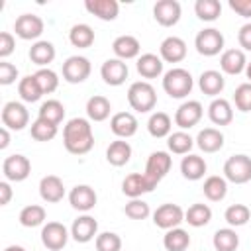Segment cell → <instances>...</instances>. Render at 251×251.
<instances>
[{"label": "cell", "mask_w": 251, "mask_h": 251, "mask_svg": "<svg viewBox=\"0 0 251 251\" xmlns=\"http://www.w3.org/2000/svg\"><path fill=\"white\" fill-rule=\"evenodd\" d=\"M63 145L73 155H86L94 147V133L90 120L71 118L63 127Z\"/></svg>", "instance_id": "6da1fadb"}, {"label": "cell", "mask_w": 251, "mask_h": 251, "mask_svg": "<svg viewBox=\"0 0 251 251\" xmlns=\"http://www.w3.org/2000/svg\"><path fill=\"white\" fill-rule=\"evenodd\" d=\"M194 78L192 75L182 67H173L163 75V90L171 98H186L192 92Z\"/></svg>", "instance_id": "7a4b0ae2"}, {"label": "cell", "mask_w": 251, "mask_h": 251, "mask_svg": "<svg viewBox=\"0 0 251 251\" xmlns=\"http://www.w3.org/2000/svg\"><path fill=\"white\" fill-rule=\"evenodd\" d=\"M127 102L131 110L139 114H147L157 106V92L151 82L147 80H135L127 88Z\"/></svg>", "instance_id": "3957f363"}, {"label": "cell", "mask_w": 251, "mask_h": 251, "mask_svg": "<svg viewBox=\"0 0 251 251\" xmlns=\"http://www.w3.org/2000/svg\"><path fill=\"white\" fill-rule=\"evenodd\" d=\"M224 178L233 184H245L251 180V157L249 155H231L224 163Z\"/></svg>", "instance_id": "277c9868"}, {"label": "cell", "mask_w": 251, "mask_h": 251, "mask_svg": "<svg viewBox=\"0 0 251 251\" xmlns=\"http://www.w3.org/2000/svg\"><path fill=\"white\" fill-rule=\"evenodd\" d=\"M224 43H226L224 35L216 27H204L194 37V47L204 57H214V55L224 53Z\"/></svg>", "instance_id": "5b68a950"}, {"label": "cell", "mask_w": 251, "mask_h": 251, "mask_svg": "<svg viewBox=\"0 0 251 251\" xmlns=\"http://www.w3.org/2000/svg\"><path fill=\"white\" fill-rule=\"evenodd\" d=\"M171 165H173V159H171V155L167 151H153L147 157L143 175L149 178V182L153 186H157L165 178V175L171 171Z\"/></svg>", "instance_id": "8992f818"}, {"label": "cell", "mask_w": 251, "mask_h": 251, "mask_svg": "<svg viewBox=\"0 0 251 251\" xmlns=\"http://www.w3.org/2000/svg\"><path fill=\"white\" fill-rule=\"evenodd\" d=\"M90 71H92V65L82 55H71L63 63V78L69 84H80V82H84L90 76Z\"/></svg>", "instance_id": "52a82bcc"}, {"label": "cell", "mask_w": 251, "mask_h": 251, "mask_svg": "<svg viewBox=\"0 0 251 251\" xmlns=\"http://www.w3.org/2000/svg\"><path fill=\"white\" fill-rule=\"evenodd\" d=\"M2 173H4V178L8 182H22L29 176L31 173V163L25 155L22 153H14V155H8L2 163Z\"/></svg>", "instance_id": "ba28073f"}, {"label": "cell", "mask_w": 251, "mask_h": 251, "mask_svg": "<svg viewBox=\"0 0 251 251\" xmlns=\"http://www.w3.org/2000/svg\"><path fill=\"white\" fill-rule=\"evenodd\" d=\"M45 24L37 14H22L14 22V31L20 39L25 41H39V35L43 33Z\"/></svg>", "instance_id": "9c48e42d"}, {"label": "cell", "mask_w": 251, "mask_h": 251, "mask_svg": "<svg viewBox=\"0 0 251 251\" xmlns=\"http://www.w3.org/2000/svg\"><path fill=\"white\" fill-rule=\"evenodd\" d=\"M0 118H2V126L8 127V129H14V131H22L29 124L27 108L22 102H16V100H10V102L4 104Z\"/></svg>", "instance_id": "30bf717a"}, {"label": "cell", "mask_w": 251, "mask_h": 251, "mask_svg": "<svg viewBox=\"0 0 251 251\" xmlns=\"http://www.w3.org/2000/svg\"><path fill=\"white\" fill-rule=\"evenodd\" d=\"M182 222H184V210L178 204L167 202V204H161L153 212V224L157 227L165 229V231H169L173 227H178Z\"/></svg>", "instance_id": "8fae6325"}, {"label": "cell", "mask_w": 251, "mask_h": 251, "mask_svg": "<svg viewBox=\"0 0 251 251\" xmlns=\"http://www.w3.org/2000/svg\"><path fill=\"white\" fill-rule=\"evenodd\" d=\"M71 237V229H67L61 222H47L41 227V243L49 251H61Z\"/></svg>", "instance_id": "7c38bea8"}, {"label": "cell", "mask_w": 251, "mask_h": 251, "mask_svg": "<svg viewBox=\"0 0 251 251\" xmlns=\"http://www.w3.org/2000/svg\"><path fill=\"white\" fill-rule=\"evenodd\" d=\"M204 116V108L198 100H186L182 102L176 112H175V124L184 131V129H190L194 127Z\"/></svg>", "instance_id": "4fadbf2b"}, {"label": "cell", "mask_w": 251, "mask_h": 251, "mask_svg": "<svg viewBox=\"0 0 251 251\" xmlns=\"http://www.w3.org/2000/svg\"><path fill=\"white\" fill-rule=\"evenodd\" d=\"M180 14H182V8H180V2L176 0H159L153 6V18L163 27L176 25L180 20Z\"/></svg>", "instance_id": "5bb4252c"}, {"label": "cell", "mask_w": 251, "mask_h": 251, "mask_svg": "<svg viewBox=\"0 0 251 251\" xmlns=\"http://www.w3.org/2000/svg\"><path fill=\"white\" fill-rule=\"evenodd\" d=\"M127 75H129L127 63L122 61V59H116V57L106 59V61L102 63V67H100V76H102V80H104L106 84H110V86H120V84H124L126 78H127Z\"/></svg>", "instance_id": "9a60e30c"}, {"label": "cell", "mask_w": 251, "mask_h": 251, "mask_svg": "<svg viewBox=\"0 0 251 251\" xmlns=\"http://www.w3.org/2000/svg\"><path fill=\"white\" fill-rule=\"evenodd\" d=\"M69 202H71V206L75 210L86 214V212H90L96 206L98 196H96V190L92 186H88V184H76L69 192Z\"/></svg>", "instance_id": "2e32d148"}, {"label": "cell", "mask_w": 251, "mask_h": 251, "mask_svg": "<svg viewBox=\"0 0 251 251\" xmlns=\"http://www.w3.org/2000/svg\"><path fill=\"white\" fill-rule=\"evenodd\" d=\"M96 235H98V222L88 214L78 216L71 226V237L76 243H88L96 239Z\"/></svg>", "instance_id": "e0dca14e"}, {"label": "cell", "mask_w": 251, "mask_h": 251, "mask_svg": "<svg viewBox=\"0 0 251 251\" xmlns=\"http://www.w3.org/2000/svg\"><path fill=\"white\" fill-rule=\"evenodd\" d=\"M159 57L163 63H180L186 57V43L178 35H169L159 45Z\"/></svg>", "instance_id": "ac0fdd59"}, {"label": "cell", "mask_w": 251, "mask_h": 251, "mask_svg": "<svg viewBox=\"0 0 251 251\" xmlns=\"http://www.w3.org/2000/svg\"><path fill=\"white\" fill-rule=\"evenodd\" d=\"M139 124L137 118L131 112H116L110 118V129L118 139H127L131 135H135Z\"/></svg>", "instance_id": "d6986e66"}, {"label": "cell", "mask_w": 251, "mask_h": 251, "mask_svg": "<svg viewBox=\"0 0 251 251\" xmlns=\"http://www.w3.org/2000/svg\"><path fill=\"white\" fill-rule=\"evenodd\" d=\"M39 196L47 204H57L65 198V184L57 175H47L39 180Z\"/></svg>", "instance_id": "ffe728a7"}, {"label": "cell", "mask_w": 251, "mask_h": 251, "mask_svg": "<svg viewBox=\"0 0 251 251\" xmlns=\"http://www.w3.org/2000/svg\"><path fill=\"white\" fill-rule=\"evenodd\" d=\"M155 186L149 182V178L143 173H131L124 178L122 182V192L131 200V198H141L143 194L151 192Z\"/></svg>", "instance_id": "44dd1931"}, {"label": "cell", "mask_w": 251, "mask_h": 251, "mask_svg": "<svg viewBox=\"0 0 251 251\" xmlns=\"http://www.w3.org/2000/svg\"><path fill=\"white\" fill-rule=\"evenodd\" d=\"M112 51L116 55V59H122V61H127V59H135L139 57V51H141V43L137 37L133 35H118L114 41H112Z\"/></svg>", "instance_id": "7402d4cb"}, {"label": "cell", "mask_w": 251, "mask_h": 251, "mask_svg": "<svg viewBox=\"0 0 251 251\" xmlns=\"http://www.w3.org/2000/svg\"><path fill=\"white\" fill-rule=\"evenodd\" d=\"M226 86V78L220 71H214V69H208L204 71L200 76H198V88L202 90V94L206 96H212V98H218L222 94Z\"/></svg>", "instance_id": "603a6c76"}, {"label": "cell", "mask_w": 251, "mask_h": 251, "mask_svg": "<svg viewBox=\"0 0 251 251\" xmlns=\"http://www.w3.org/2000/svg\"><path fill=\"white\" fill-rule=\"evenodd\" d=\"M84 8L88 14L96 16L102 22H112L120 14V4L116 0H86Z\"/></svg>", "instance_id": "cb8c5ba5"}, {"label": "cell", "mask_w": 251, "mask_h": 251, "mask_svg": "<svg viewBox=\"0 0 251 251\" xmlns=\"http://www.w3.org/2000/svg\"><path fill=\"white\" fill-rule=\"evenodd\" d=\"M247 67V59H245V51L241 49H226L220 57V69L226 73V75H239L243 73Z\"/></svg>", "instance_id": "d4e9b609"}, {"label": "cell", "mask_w": 251, "mask_h": 251, "mask_svg": "<svg viewBox=\"0 0 251 251\" xmlns=\"http://www.w3.org/2000/svg\"><path fill=\"white\" fill-rule=\"evenodd\" d=\"M208 118L214 126H229L233 122V108L226 98H214L208 106Z\"/></svg>", "instance_id": "484cf974"}, {"label": "cell", "mask_w": 251, "mask_h": 251, "mask_svg": "<svg viewBox=\"0 0 251 251\" xmlns=\"http://www.w3.org/2000/svg\"><path fill=\"white\" fill-rule=\"evenodd\" d=\"M194 141H196L200 151L216 153V151H220L224 147V133L220 129H216V127H204V129L198 131Z\"/></svg>", "instance_id": "4316f807"}, {"label": "cell", "mask_w": 251, "mask_h": 251, "mask_svg": "<svg viewBox=\"0 0 251 251\" xmlns=\"http://www.w3.org/2000/svg\"><path fill=\"white\" fill-rule=\"evenodd\" d=\"M137 73L143 76V78H159L163 73V59L155 53H143L137 57Z\"/></svg>", "instance_id": "83f0119b"}, {"label": "cell", "mask_w": 251, "mask_h": 251, "mask_svg": "<svg viewBox=\"0 0 251 251\" xmlns=\"http://www.w3.org/2000/svg\"><path fill=\"white\" fill-rule=\"evenodd\" d=\"M206 161L200 157V155H194V153H188L182 157L180 161V173L186 180H200L204 175H206Z\"/></svg>", "instance_id": "f1b7e54d"}, {"label": "cell", "mask_w": 251, "mask_h": 251, "mask_svg": "<svg viewBox=\"0 0 251 251\" xmlns=\"http://www.w3.org/2000/svg\"><path fill=\"white\" fill-rule=\"evenodd\" d=\"M29 59L33 65H37L39 69H45L49 63H53L55 59V45L51 41L39 39L29 47Z\"/></svg>", "instance_id": "f546056e"}, {"label": "cell", "mask_w": 251, "mask_h": 251, "mask_svg": "<svg viewBox=\"0 0 251 251\" xmlns=\"http://www.w3.org/2000/svg\"><path fill=\"white\" fill-rule=\"evenodd\" d=\"M110 112H112V104L106 96L102 94H94L88 98L86 102V116L90 122H104L110 118Z\"/></svg>", "instance_id": "4dcf8cb0"}, {"label": "cell", "mask_w": 251, "mask_h": 251, "mask_svg": "<svg viewBox=\"0 0 251 251\" xmlns=\"http://www.w3.org/2000/svg\"><path fill=\"white\" fill-rule=\"evenodd\" d=\"M131 159V145L126 139H116L106 149V161L114 167H124Z\"/></svg>", "instance_id": "1f68e13d"}, {"label": "cell", "mask_w": 251, "mask_h": 251, "mask_svg": "<svg viewBox=\"0 0 251 251\" xmlns=\"http://www.w3.org/2000/svg\"><path fill=\"white\" fill-rule=\"evenodd\" d=\"M173 129V120L167 112H153L147 120V131L149 135L161 139V137H169Z\"/></svg>", "instance_id": "d6a6232c"}, {"label": "cell", "mask_w": 251, "mask_h": 251, "mask_svg": "<svg viewBox=\"0 0 251 251\" xmlns=\"http://www.w3.org/2000/svg\"><path fill=\"white\" fill-rule=\"evenodd\" d=\"M163 245L167 251H186L190 247V235L182 227H173V229L165 231Z\"/></svg>", "instance_id": "836d02e7"}, {"label": "cell", "mask_w": 251, "mask_h": 251, "mask_svg": "<svg viewBox=\"0 0 251 251\" xmlns=\"http://www.w3.org/2000/svg\"><path fill=\"white\" fill-rule=\"evenodd\" d=\"M202 190H204V196L210 202H220L227 194V180L224 176H220V175H212V176H208L204 180Z\"/></svg>", "instance_id": "e575fe53"}, {"label": "cell", "mask_w": 251, "mask_h": 251, "mask_svg": "<svg viewBox=\"0 0 251 251\" xmlns=\"http://www.w3.org/2000/svg\"><path fill=\"white\" fill-rule=\"evenodd\" d=\"M210 220H212V208L208 204H202V202L192 204L184 212V222L192 227H204L210 224Z\"/></svg>", "instance_id": "d590c367"}, {"label": "cell", "mask_w": 251, "mask_h": 251, "mask_svg": "<svg viewBox=\"0 0 251 251\" xmlns=\"http://www.w3.org/2000/svg\"><path fill=\"white\" fill-rule=\"evenodd\" d=\"M69 41L73 47L88 49L94 43V29L88 24H75L69 31Z\"/></svg>", "instance_id": "8d00e7d4"}, {"label": "cell", "mask_w": 251, "mask_h": 251, "mask_svg": "<svg viewBox=\"0 0 251 251\" xmlns=\"http://www.w3.org/2000/svg\"><path fill=\"white\" fill-rule=\"evenodd\" d=\"M194 145H196L194 137H192L190 133L182 131V129H180V131H173V133L169 135V139H167V147H169V151L175 153V155H188Z\"/></svg>", "instance_id": "74e56055"}, {"label": "cell", "mask_w": 251, "mask_h": 251, "mask_svg": "<svg viewBox=\"0 0 251 251\" xmlns=\"http://www.w3.org/2000/svg\"><path fill=\"white\" fill-rule=\"evenodd\" d=\"M216 251H235L239 247V235L233 227H222L212 237Z\"/></svg>", "instance_id": "f35d334b"}, {"label": "cell", "mask_w": 251, "mask_h": 251, "mask_svg": "<svg viewBox=\"0 0 251 251\" xmlns=\"http://www.w3.org/2000/svg\"><path fill=\"white\" fill-rule=\"evenodd\" d=\"M45 218H47V212H45V208L39 206V204L24 206V208L20 210V216H18V220H20V224H22L24 227H37V226H41V224L45 222Z\"/></svg>", "instance_id": "ab89813d"}, {"label": "cell", "mask_w": 251, "mask_h": 251, "mask_svg": "<svg viewBox=\"0 0 251 251\" xmlns=\"http://www.w3.org/2000/svg\"><path fill=\"white\" fill-rule=\"evenodd\" d=\"M37 118H43V120H47V122L59 126V124L63 122V118H65V106H63L59 100L49 98V100H45V102L39 106Z\"/></svg>", "instance_id": "60d3db41"}, {"label": "cell", "mask_w": 251, "mask_h": 251, "mask_svg": "<svg viewBox=\"0 0 251 251\" xmlns=\"http://www.w3.org/2000/svg\"><path fill=\"white\" fill-rule=\"evenodd\" d=\"M224 220L229 227H241L251 220V210L245 204H231L224 212Z\"/></svg>", "instance_id": "b9f144b4"}, {"label": "cell", "mask_w": 251, "mask_h": 251, "mask_svg": "<svg viewBox=\"0 0 251 251\" xmlns=\"http://www.w3.org/2000/svg\"><path fill=\"white\" fill-rule=\"evenodd\" d=\"M194 14L202 22H214L222 14V4H220V0H196Z\"/></svg>", "instance_id": "7bdbcfd3"}, {"label": "cell", "mask_w": 251, "mask_h": 251, "mask_svg": "<svg viewBox=\"0 0 251 251\" xmlns=\"http://www.w3.org/2000/svg\"><path fill=\"white\" fill-rule=\"evenodd\" d=\"M18 94H20V98L24 102H37L43 96V92H41V88H39V84H37V80H35L33 75H27V76L20 78V82H18Z\"/></svg>", "instance_id": "ee69618b"}, {"label": "cell", "mask_w": 251, "mask_h": 251, "mask_svg": "<svg viewBox=\"0 0 251 251\" xmlns=\"http://www.w3.org/2000/svg\"><path fill=\"white\" fill-rule=\"evenodd\" d=\"M57 131H59V127H57L55 124L43 120V118H37V120L31 122V126H29V133H31V137H33L35 141H51V139L57 135Z\"/></svg>", "instance_id": "f6af8a7d"}, {"label": "cell", "mask_w": 251, "mask_h": 251, "mask_svg": "<svg viewBox=\"0 0 251 251\" xmlns=\"http://www.w3.org/2000/svg\"><path fill=\"white\" fill-rule=\"evenodd\" d=\"M33 76H35V80H37V84H39V88H41L43 94H51V92H55L57 86H59V76H57V73H55L53 69H49V67L37 69V71L33 73Z\"/></svg>", "instance_id": "bcb514c9"}, {"label": "cell", "mask_w": 251, "mask_h": 251, "mask_svg": "<svg viewBox=\"0 0 251 251\" xmlns=\"http://www.w3.org/2000/svg\"><path fill=\"white\" fill-rule=\"evenodd\" d=\"M96 251H122V237L114 231H102L94 239Z\"/></svg>", "instance_id": "7dc6e473"}, {"label": "cell", "mask_w": 251, "mask_h": 251, "mask_svg": "<svg viewBox=\"0 0 251 251\" xmlns=\"http://www.w3.org/2000/svg\"><path fill=\"white\" fill-rule=\"evenodd\" d=\"M124 214H126L129 220H145V218H149L151 208H149V204H147L145 200H141V198H131V200L126 204Z\"/></svg>", "instance_id": "c3c4849f"}, {"label": "cell", "mask_w": 251, "mask_h": 251, "mask_svg": "<svg viewBox=\"0 0 251 251\" xmlns=\"http://www.w3.org/2000/svg\"><path fill=\"white\" fill-rule=\"evenodd\" d=\"M233 104L239 112H251V82H243L235 88Z\"/></svg>", "instance_id": "681fc988"}, {"label": "cell", "mask_w": 251, "mask_h": 251, "mask_svg": "<svg viewBox=\"0 0 251 251\" xmlns=\"http://www.w3.org/2000/svg\"><path fill=\"white\" fill-rule=\"evenodd\" d=\"M16 78H18V67L8 61H0V84L8 86L16 82Z\"/></svg>", "instance_id": "f907efd6"}, {"label": "cell", "mask_w": 251, "mask_h": 251, "mask_svg": "<svg viewBox=\"0 0 251 251\" xmlns=\"http://www.w3.org/2000/svg\"><path fill=\"white\" fill-rule=\"evenodd\" d=\"M14 47H16L14 35L10 31H2L0 33V57H2V61L14 53Z\"/></svg>", "instance_id": "816d5d0a"}, {"label": "cell", "mask_w": 251, "mask_h": 251, "mask_svg": "<svg viewBox=\"0 0 251 251\" xmlns=\"http://www.w3.org/2000/svg\"><path fill=\"white\" fill-rule=\"evenodd\" d=\"M237 41H239V47L241 51H251V22L243 24L237 31Z\"/></svg>", "instance_id": "f5cc1de1"}, {"label": "cell", "mask_w": 251, "mask_h": 251, "mask_svg": "<svg viewBox=\"0 0 251 251\" xmlns=\"http://www.w3.org/2000/svg\"><path fill=\"white\" fill-rule=\"evenodd\" d=\"M229 8L241 18H251V0H229Z\"/></svg>", "instance_id": "db71d44e"}, {"label": "cell", "mask_w": 251, "mask_h": 251, "mask_svg": "<svg viewBox=\"0 0 251 251\" xmlns=\"http://www.w3.org/2000/svg\"><path fill=\"white\" fill-rule=\"evenodd\" d=\"M10 200H12V186L8 180H2L0 182V206H6Z\"/></svg>", "instance_id": "11a10c76"}, {"label": "cell", "mask_w": 251, "mask_h": 251, "mask_svg": "<svg viewBox=\"0 0 251 251\" xmlns=\"http://www.w3.org/2000/svg\"><path fill=\"white\" fill-rule=\"evenodd\" d=\"M8 145H10V129L2 126V129H0V149H6Z\"/></svg>", "instance_id": "9f6ffc18"}, {"label": "cell", "mask_w": 251, "mask_h": 251, "mask_svg": "<svg viewBox=\"0 0 251 251\" xmlns=\"http://www.w3.org/2000/svg\"><path fill=\"white\" fill-rule=\"evenodd\" d=\"M4 251H25V249H24L22 245H8Z\"/></svg>", "instance_id": "6f0895ef"}, {"label": "cell", "mask_w": 251, "mask_h": 251, "mask_svg": "<svg viewBox=\"0 0 251 251\" xmlns=\"http://www.w3.org/2000/svg\"><path fill=\"white\" fill-rule=\"evenodd\" d=\"M245 76H247L249 82H251V63H247V67H245Z\"/></svg>", "instance_id": "680465c9"}]
</instances>
